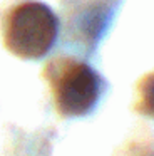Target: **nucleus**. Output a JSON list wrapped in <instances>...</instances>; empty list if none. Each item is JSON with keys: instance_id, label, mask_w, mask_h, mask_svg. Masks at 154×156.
<instances>
[{"instance_id": "1", "label": "nucleus", "mask_w": 154, "mask_h": 156, "mask_svg": "<svg viewBox=\"0 0 154 156\" xmlns=\"http://www.w3.org/2000/svg\"><path fill=\"white\" fill-rule=\"evenodd\" d=\"M59 20L47 5L25 2L10 12L5 24V45L22 59H40L52 49Z\"/></svg>"}, {"instance_id": "2", "label": "nucleus", "mask_w": 154, "mask_h": 156, "mask_svg": "<svg viewBox=\"0 0 154 156\" xmlns=\"http://www.w3.org/2000/svg\"><path fill=\"white\" fill-rule=\"evenodd\" d=\"M55 106L67 118L86 116L100 96V77L90 66L77 61H57L49 67Z\"/></svg>"}, {"instance_id": "3", "label": "nucleus", "mask_w": 154, "mask_h": 156, "mask_svg": "<svg viewBox=\"0 0 154 156\" xmlns=\"http://www.w3.org/2000/svg\"><path fill=\"white\" fill-rule=\"evenodd\" d=\"M139 111L142 114L154 118V74H151L147 79H144L139 89Z\"/></svg>"}]
</instances>
